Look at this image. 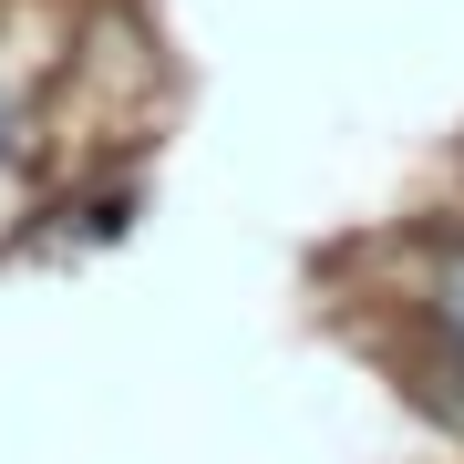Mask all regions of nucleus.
<instances>
[{"label":"nucleus","mask_w":464,"mask_h":464,"mask_svg":"<svg viewBox=\"0 0 464 464\" xmlns=\"http://www.w3.org/2000/svg\"><path fill=\"white\" fill-rule=\"evenodd\" d=\"M423 310H433V341H444V372L464 382V248H444V268H433V289H423Z\"/></svg>","instance_id":"f257e3e1"},{"label":"nucleus","mask_w":464,"mask_h":464,"mask_svg":"<svg viewBox=\"0 0 464 464\" xmlns=\"http://www.w3.org/2000/svg\"><path fill=\"white\" fill-rule=\"evenodd\" d=\"M0 134H11V93H0Z\"/></svg>","instance_id":"f03ea898"}]
</instances>
